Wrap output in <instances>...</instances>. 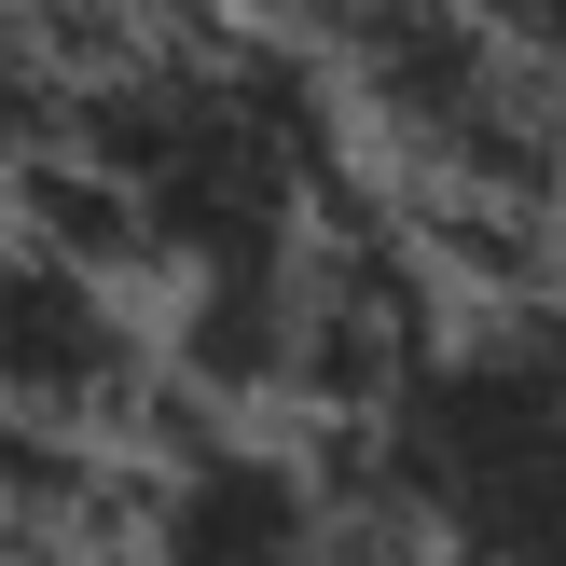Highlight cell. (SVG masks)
<instances>
[{"label": "cell", "instance_id": "cell-1", "mask_svg": "<svg viewBox=\"0 0 566 566\" xmlns=\"http://www.w3.org/2000/svg\"><path fill=\"white\" fill-rule=\"evenodd\" d=\"M442 566H566V276L525 304H470L429 374L374 415Z\"/></svg>", "mask_w": 566, "mask_h": 566}, {"label": "cell", "instance_id": "cell-2", "mask_svg": "<svg viewBox=\"0 0 566 566\" xmlns=\"http://www.w3.org/2000/svg\"><path fill=\"white\" fill-rule=\"evenodd\" d=\"M0 374H14V429H70V442H138L180 359L138 332L125 263L70 235H14V304H0Z\"/></svg>", "mask_w": 566, "mask_h": 566}]
</instances>
